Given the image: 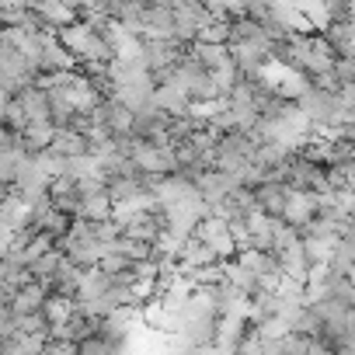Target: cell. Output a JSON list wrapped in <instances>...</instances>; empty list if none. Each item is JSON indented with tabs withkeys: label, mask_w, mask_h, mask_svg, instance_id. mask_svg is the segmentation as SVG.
<instances>
[{
	"label": "cell",
	"mask_w": 355,
	"mask_h": 355,
	"mask_svg": "<svg viewBox=\"0 0 355 355\" xmlns=\"http://www.w3.org/2000/svg\"><path fill=\"white\" fill-rule=\"evenodd\" d=\"M178 261H182V268H185V275H192V272H202V268H213V265H223L199 237H192L189 244H185V251H182V258H178Z\"/></svg>",
	"instance_id": "obj_16"
},
{
	"label": "cell",
	"mask_w": 355,
	"mask_h": 355,
	"mask_svg": "<svg viewBox=\"0 0 355 355\" xmlns=\"http://www.w3.org/2000/svg\"><path fill=\"white\" fill-rule=\"evenodd\" d=\"M46 300H49V286H42V282H28V286H21L15 296H11V313L15 317H28V313H42V306H46Z\"/></svg>",
	"instance_id": "obj_9"
},
{
	"label": "cell",
	"mask_w": 355,
	"mask_h": 355,
	"mask_svg": "<svg viewBox=\"0 0 355 355\" xmlns=\"http://www.w3.org/2000/svg\"><path fill=\"white\" fill-rule=\"evenodd\" d=\"M196 237H199V241H202V244H206V248H209V251L223 261V265H227V261L241 251V248H237V241H234V234H230V227H227L220 216H206V220L199 223Z\"/></svg>",
	"instance_id": "obj_6"
},
{
	"label": "cell",
	"mask_w": 355,
	"mask_h": 355,
	"mask_svg": "<svg viewBox=\"0 0 355 355\" xmlns=\"http://www.w3.org/2000/svg\"><path fill=\"white\" fill-rule=\"evenodd\" d=\"M42 313H46V320H49V327H60V324H67V320H73V313H77V303L70 300V296H49L46 300V306H42Z\"/></svg>",
	"instance_id": "obj_20"
},
{
	"label": "cell",
	"mask_w": 355,
	"mask_h": 355,
	"mask_svg": "<svg viewBox=\"0 0 355 355\" xmlns=\"http://www.w3.org/2000/svg\"><path fill=\"white\" fill-rule=\"evenodd\" d=\"M320 216V199L313 192H293L289 189V199H286V209H282V223H289L293 230H303L310 227L313 220Z\"/></svg>",
	"instance_id": "obj_7"
},
{
	"label": "cell",
	"mask_w": 355,
	"mask_h": 355,
	"mask_svg": "<svg viewBox=\"0 0 355 355\" xmlns=\"http://www.w3.org/2000/svg\"><path fill=\"white\" fill-rule=\"evenodd\" d=\"M171 11H174V42H178V46L199 42L202 28L213 21L209 8H202V4H189V0H171Z\"/></svg>",
	"instance_id": "obj_3"
},
{
	"label": "cell",
	"mask_w": 355,
	"mask_h": 355,
	"mask_svg": "<svg viewBox=\"0 0 355 355\" xmlns=\"http://www.w3.org/2000/svg\"><path fill=\"white\" fill-rule=\"evenodd\" d=\"M153 101H157V108H160L167 119H182V115L192 108L189 94H185L182 87H174V84H157V91H153Z\"/></svg>",
	"instance_id": "obj_13"
},
{
	"label": "cell",
	"mask_w": 355,
	"mask_h": 355,
	"mask_svg": "<svg viewBox=\"0 0 355 355\" xmlns=\"http://www.w3.org/2000/svg\"><path fill=\"white\" fill-rule=\"evenodd\" d=\"M150 192H153V199H157V213L174 209V206H182V202H189V199H199L196 182H192V178H185V174L153 178V182H150Z\"/></svg>",
	"instance_id": "obj_4"
},
{
	"label": "cell",
	"mask_w": 355,
	"mask_h": 355,
	"mask_svg": "<svg viewBox=\"0 0 355 355\" xmlns=\"http://www.w3.org/2000/svg\"><path fill=\"white\" fill-rule=\"evenodd\" d=\"M275 261H279V268H282V279L306 282V275H310V261H306V251H303V244H293V248H289V251H282Z\"/></svg>",
	"instance_id": "obj_17"
},
{
	"label": "cell",
	"mask_w": 355,
	"mask_h": 355,
	"mask_svg": "<svg viewBox=\"0 0 355 355\" xmlns=\"http://www.w3.org/2000/svg\"><path fill=\"white\" fill-rule=\"evenodd\" d=\"M39 80V70L15 49H0V91H8L11 98H18L21 91H28Z\"/></svg>",
	"instance_id": "obj_2"
},
{
	"label": "cell",
	"mask_w": 355,
	"mask_h": 355,
	"mask_svg": "<svg viewBox=\"0 0 355 355\" xmlns=\"http://www.w3.org/2000/svg\"><path fill=\"white\" fill-rule=\"evenodd\" d=\"M49 345V334H15L0 345V355H42Z\"/></svg>",
	"instance_id": "obj_18"
},
{
	"label": "cell",
	"mask_w": 355,
	"mask_h": 355,
	"mask_svg": "<svg viewBox=\"0 0 355 355\" xmlns=\"http://www.w3.org/2000/svg\"><path fill=\"white\" fill-rule=\"evenodd\" d=\"M73 67H77V60L60 46V39H56V35H49V42H46V49H42V60H39V77L67 73V70H73Z\"/></svg>",
	"instance_id": "obj_11"
},
{
	"label": "cell",
	"mask_w": 355,
	"mask_h": 355,
	"mask_svg": "<svg viewBox=\"0 0 355 355\" xmlns=\"http://www.w3.org/2000/svg\"><path fill=\"white\" fill-rule=\"evenodd\" d=\"M60 251L67 254V261H73L77 268H98V261L105 258V244L98 241L94 234V223H84V220H73L67 237L60 241Z\"/></svg>",
	"instance_id": "obj_1"
},
{
	"label": "cell",
	"mask_w": 355,
	"mask_h": 355,
	"mask_svg": "<svg viewBox=\"0 0 355 355\" xmlns=\"http://www.w3.org/2000/svg\"><path fill=\"white\" fill-rule=\"evenodd\" d=\"M15 101L21 105L25 122H53V119H49V94H46L39 84H32L28 91H21Z\"/></svg>",
	"instance_id": "obj_14"
},
{
	"label": "cell",
	"mask_w": 355,
	"mask_h": 355,
	"mask_svg": "<svg viewBox=\"0 0 355 355\" xmlns=\"http://www.w3.org/2000/svg\"><path fill=\"white\" fill-rule=\"evenodd\" d=\"M254 199H258V209H261L265 216L279 220V216H282V209H286L289 189H286V185H279V182H265V185H258V189H254Z\"/></svg>",
	"instance_id": "obj_15"
},
{
	"label": "cell",
	"mask_w": 355,
	"mask_h": 355,
	"mask_svg": "<svg viewBox=\"0 0 355 355\" xmlns=\"http://www.w3.org/2000/svg\"><path fill=\"white\" fill-rule=\"evenodd\" d=\"M49 150L60 153V157H67V160H73V157H84L87 153V139L77 129H56V139H53Z\"/></svg>",
	"instance_id": "obj_19"
},
{
	"label": "cell",
	"mask_w": 355,
	"mask_h": 355,
	"mask_svg": "<svg viewBox=\"0 0 355 355\" xmlns=\"http://www.w3.org/2000/svg\"><path fill=\"white\" fill-rule=\"evenodd\" d=\"M348 227H352V230H355V213H352V216H348Z\"/></svg>",
	"instance_id": "obj_23"
},
{
	"label": "cell",
	"mask_w": 355,
	"mask_h": 355,
	"mask_svg": "<svg viewBox=\"0 0 355 355\" xmlns=\"http://www.w3.org/2000/svg\"><path fill=\"white\" fill-rule=\"evenodd\" d=\"M18 334H49V320H46V313L18 317Z\"/></svg>",
	"instance_id": "obj_21"
},
{
	"label": "cell",
	"mask_w": 355,
	"mask_h": 355,
	"mask_svg": "<svg viewBox=\"0 0 355 355\" xmlns=\"http://www.w3.org/2000/svg\"><path fill=\"white\" fill-rule=\"evenodd\" d=\"M0 306H8V300H4V296H0Z\"/></svg>",
	"instance_id": "obj_24"
},
{
	"label": "cell",
	"mask_w": 355,
	"mask_h": 355,
	"mask_svg": "<svg viewBox=\"0 0 355 355\" xmlns=\"http://www.w3.org/2000/svg\"><path fill=\"white\" fill-rule=\"evenodd\" d=\"M139 25H143V39L174 42V11H171V4H146Z\"/></svg>",
	"instance_id": "obj_8"
},
{
	"label": "cell",
	"mask_w": 355,
	"mask_h": 355,
	"mask_svg": "<svg viewBox=\"0 0 355 355\" xmlns=\"http://www.w3.org/2000/svg\"><path fill=\"white\" fill-rule=\"evenodd\" d=\"M244 230H248L244 248L272 254V234H275V220H272V216H265V213H251V216L244 220Z\"/></svg>",
	"instance_id": "obj_10"
},
{
	"label": "cell",
	"mask_w": 355,
	"mask_h": 355,
	"mask_svg": "<svg viewBox=\"0 0 355 355\" xmlns=\"http://www.w3.org/2000/svg\"><path fill=\"white\" fill-rule=\"evenodd\" d=\"M237 265H241L244 272H251L254 282H258L261 289H268V293H275L279 282H282V268H279L275 254H265V251H251V248H244V251H237Z\"/></svg>",
	"instance_id": "obj_5"
},
{
	"label": "cell",
	"mask_w": 355,
	"mask_h": 355,
	"mask_svg": "<svg viewBox=\"0 0 355 355\" xmlns=\"http://www.w3.org/2000/svg\"><path fill=\"white\" fill-rule=\"evenodd\" d=\"M306 355H334V348H331L324 338H313V341H310V348H306Z\"/></svg>",
	"instance_id": "obj_22"
},
{
	"label": "cell",
	"mask_w": 355,
	"mask_h": 355,
	"mask_svg": "<svg viewBox=\"0 0 355 355\" xmlns=\"http://www.w3.org/2000/svg\"><path fill=\"white\" fill-rule=\"evenodd\" d=\"M112 209H115V202L108 199V192H98V196H80L73 220H84V223H108V220H112Z\"/></svg>",
	"instance_id": "obj_12"
}]
</instances>
